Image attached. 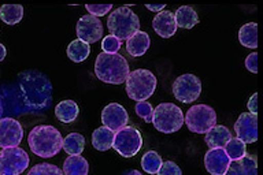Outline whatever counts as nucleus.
Instances as JSON below:
<instances>
[{"label": "nucleus", "mask_w": 263, "mask_h": 175, "mask_svg": "<svg viewBox=\"0 0 263 175\" xmlns=\"http://www.w3.org/2000/svg\"><path fill=\"white\" fill-rule=\"evenodd\" d=\"M223 175H258V160L255 155H246L238 160L230 162Z\"/></svg>", "instance_id": "nucleus-16"}, {"label": "nucleus", "mask_w": 263, "mask_h": 175, "mask_svg": "<svg viewBox=\"0 0 263 175\" xmlns=\"http://www.w3.org/2000/svg\"><path fill=\"white\" fill-rule=\"evenodd\" d=\"M136 114L139 115L140 118H143L147 123L152 122V115H154V108L148 102H139L135 107Z\"/></svg>", "instance_id": "nucleus-30"}, {"label": "nucleus", "mask_w": 263, "mask_h": 175, "mask_svg": "<svg viewBox=\"0 0 263 175\" xmlns=\"http://www.w3.org/2000/svg\"><path fill=\"white\" fill-rule=\"evenodd\" d=\"M248 110H250V114L256 115L258 112V94L254 93L248 100Z\"/></svg>", "instance_id": "nucleus-35"}, {"label": "nucleus", "mask_w": 263, "mask_h": 175, "mask_svg": "<svg viewBox=\"0 0 263 175\" xmlns=\"http://www.w3.org/2000/svg\"><path fill=\"white\" fill-rule=\"evenodd\" d=\"M152 28L160 37L168 38L176 34L177 24L174 12L172 11H160L152 21Z\"/></svg>", "instance_id": "nucleus-15"}, {"label": "nucleus", "mask_w": 263, "mask_h": 175, "mask_svg": "<svg viewBox=\"0 0 263 175\" xmlns=\"http://www.w3.org/2000/svg\"><path fill=\"white\" fill-rule=\"evenodd\" d=\"M85 8L92 16H103L112 8V4H86Z\"/></svg>", "instance_id": "nucleus-32"}, {"label": "nucleus", "mask_w": 263, "mask_h": 175, "mask_svg": "<svg viewBox=\"0 0 263 175\" xmlns=\"http://www.w3.org/2000/svg\"><path fill=\"white\" fill-rule=\"evenodd\" d=\"M201 93L200 80L193 74H184L173 84V94L181 103H193Z\"/></svg>", "instance_id": "nucleus-9"}, {"label": "nucleus", "mask_w": 263, "mask_h": 175, "mask_svg": "<svg viewBox=\"0 0 263 175\" xmlns=\"http://www.w3.org/2000/svg\"><path fill=\"white\" fill-rule=\"evenodd\" d=\"M85 147V139L84 135L80 133H71V134L66 135V139H63V145L62 149H65L66 153H69L70 156L81 155Z\"/></svg>", "instance_id": "nucleus-26"}, {"label": "nucleus", "mask_w": 263, "mask_h": 175, "mask_svg": "<svg viewBox=\"0 0 263 175\" xmlns=\"http://www.w3.org/2000/svg\"><path fill=\"white\" fill-rule=\"evenodd\" d=\"M145 7L148 8V10H151V11H162V10H164V4H159V6H156V4H147Z\"/></svg>", "instance_id": "nucleus-36"}, {"label": "nucleus", "mask_w": 263, "mask_h": 175, "mask_svg": "<svg viewBox=\"0 0 263 175\" xmlns=\"http://www.w3.org/2000/svg\"><path fill=\"white\" fill-rule=\"evenodd\" d=\"M232 134L226 126L215 125V126L205 133V144L210 149H217V148H225V145L230 141Z\"/></svg>", "instance_id": "nucleus-17"}, {"label": "nucleus", "mask_w": 263, "mask_h": 175, "mask_svg": "<svg viewBox=\"0 0 263 175\" xmlns=\"http://www.w3.org/2000/svg\"><path fill=\"white\" fill-rule=\"evenodd\" d=\"M174 16H176L177 28L192 29L195 25L199 24L197 12L191 6H182V7H180L176 11Z\"/></svg>", "instance_id": "nucleus-22"}, {"label": "nucleus", "mask_w": 263, "mask_h": 175, "mask_svg": "<svg viewBox=\"0 0 263 175\" xmlns=\"http://www.w3.org/2000/svg\"><path fill=\"white\" fill-rule=\"evenodd\" d=\"M246 67L250 70L251 73H258V53L254 52L248 55L246 59Z\"/></svg>", "instance_id": "nucleus-34"}, {"label": "nucleus", "mask_w": 263, "mask_h": 175, "mask_svg": "<svg viewBox=\"0 0 263 175\" xmlns=\"http://www.w3.org/2000/svg\"><path fill=\"white\" fill-rule=\"evenodd\" d=\"M76 32L78 40L84 41L86 44H93L103 37V25L96 16L84 15L78 20Z\"/></svg>", "instance_id": "nucleus-10"}, {"label": "nucleus", "mask_w": 263, "mask_h": 175, "mask_svg": "<svg viewBox=\"0 0 263 175\" xmlns=\"http://www.w3.org/2000/svg\"><path fill=\"white\" fill-rule=\"evenodd\" d=\"M238 40L247 48L258 47V25L255 22L242 25L238 30Z\"/></svg>", "instance_id": "nucleus-23"}, {"label": "nucleus", "mask_w": 263, "mask_h": 175, "mask_svg": "<svg viewBox=\"0 0 263 175\" xmlns=\"http://www.w3.org/2000/svg\"><path fill=\"white\" fill-rule=\"evenodd\" d=\"M7 55V51H6V47L3 44H0V62L4 61V57Z\"/></svg>", "instance_id": "nucleus-37"}, {"label": "nucleus", "mask_w": 263, "mask_h": 175, "mask_svg": "<svg viewBox=\"0 0 263 175\" xmlns=\"http://www.w3.org/2000/svg\"><path fill=\"white\" fill-rule=\"evenodd\" d=\"M149 44H151L149 36L145 32L139 30L126 41V51L130 56H143L149 48Z\"/></svg>", "instance_id": "nucleus-18"}, {"label": "nucleus", "mask_w": 263, "mask_h": 175, "mask_svg": "<svg viewBox=\"0 0 263 175\" xmlns=\"http://www.w3.org/2000/svg\"><path fill=\"white\" fill-rule=\"evenodd\" d=\"M154 127L160 133H176L184 125V114L180 107L173 103H162L154 110L152 122Z\"/></svg>", "instance_id": "nucleus-5"}, {"label": "nucleus", "mask_w": 263, "mask_h": 175, "mask_svg": "<svg viewBox=\"0 0 263 175\" xmlns=\"http://www.w3.org/2000/svg\"><path fill=\"white\" fill-rule=\"evenodd\" d=\"M114 131H111L110 129L102 126L96 129L92 133V145L95 149H98L100 152L108 151L112 147V141H114Z\"/></svg>", "instance_id": "nucleus-19"}, {"label": "nucleus", "mask_w": 263, "mask_h": 175, "mask_svg": "<svg viewBox=\"0 0 263 175\" xmlns=\"http://www.w3.org/2000/svg\"><path fill=\"white\" fill-rule=\"evenodd\" d=\"M95 73L102 82L121 85L130 74L127 61L121 53L100 52L95 62Z\"/></svg>", "instance_id": "nucleus-1"}, {"label": "nucleus", "mask_w": 263, "mask_h": 175, "mask_svg": "<svg viewBox=\"0 0 263 175\" xmlns=\"http://www.w3.org/2000/svg\"><path fill=\"white\" fill-rule=\"evenodd\" d=\"M121 45H122V43L111 34L104 37L102 41V49L104 53H118Z\"/></svg>", "instance_id": "nucleus-31"}, {"label": "nucleus", "mask_w": 263, "mask_h": 175, "mask_svg": "<svg viewBox=\"0 0 263 175\" xmlns=\"http://www.w3.org/2000/svg\"><path fill=\"white\" fill-rule=\"evenodd\" d=\"M125 175H143L140 171H137V170H130V171H127Z\"/></svg>", "instance_id": "nucleus-38"}, {"label": "nucleus", "mask_w": 263, "mask_h": 175, "mask_svg": "<svg viewBox=\"0 0 263 175\" xmlns=\"http://www.w3.org/2000/svg\"><path fill=\"white\" fill-rule=\"evenodd\" d=\"M156 175H182V171H181V168L177 166L174 162H164L160 166L159 171Z\"/></svg>", "instance_id": "nucleus-33"}, {"label": "nucleus", "mask_w": 263, "mask_h": 175, "mask_svg": "<svg viewBox=\"0 0 263 175\" xmlns=\"http://www.w3.org/2000/svg\"><path fill=\"white\" fill-rule=\"evenodd\" d=\"M78 112H80V108L77 103L73 100H63L55 107V116L63 123H71L76 121Z\"/></svg>", "instance_id": "nucleus-20"}, {"label": "nucleus", "mask_w": 263, "mask_h": 175, "mask_svg": "<svg viewBox=\"0 0 263 175\" xmlns=\"http://www.w3.org/2000/svg\"><path fill=\"white\" fill-rule=\"evenodd\" d=\"M28 175H65L61 168L57 167L55 164L51 163H40L36 164L34 167L30 168Z\"/></svg>", "instance_id": "nucleus-29"}, {"label": "nucleus", "mask_w": 263, "mask_h": 175, "mask_svg": "<svg viewBox=\"0 0 263 175\" xmlns=\"http://www.w3.org/2000/svg\"><path fill=\"white\" fill-rule=\"evenodd\" d=\"M29 155L18 147L0 151V175H21L28 168Z\"/></svg>", "instance_id": "nucleus-8"}, {"label": "nucleus", "mask_w": 263, "mask_h": 175, "mask_svg": "<svg viewBox=\"0 0 263 175\" xmlns=\"http://www.w3.org/2000/svg\"><path fill=\"white\" fill-rule=\"evenodd\" d=\"M163 163V160L155 151H149L144 153L143 159H141V167L143 171H145L149 175H156L159 171L160 166Z\"/></svg>", "instance_id": "nucleus-28"}, {"label": "nucleus", "mask_w": 263, "mask_h": 175, "mask_svg": "<svg viewBox=\"0 0 263 175\" xmlns=\"http://www.w3.org/2000/svg\"><path fill=\"white\" fill-rule=\"evenodd\" d=\"M29 147L34 155L40 158H53L62 151L63 139L57 127L49 125H39L29 133Z\"/></svg>", "instance_id": "nucleus-2"}, {"label": "nucleus", "mask_w": 263, "mask_h": 175, "mask_svg": "<svg viewBox=\"0 0 263 175\" xmlns=\"http://www.w3.org/2000/svg\"><path fill=\"white\" fill-rule=\"evenodd\" d=\"M126 93L135 102H147L156 89V77L147 69H137L126 78Z\"/></svg>", "instance_id": "nucleus-4"}, {"label": "nucleus", "mask_w": 263, "mask_h": 175, "mask_svg": "<svg viewBox=\"0 0 263 175\" xmlns=\"http://www.w3.org/2000/svg\"><path fill=\"white\" fill-rule=\"evenodd\" d=\"M230 164V159L222 148L210 149L204 156L205 170L211 175H223Z\"/></svg>", "instance_id": "nucleus-14"}, {"label": "nucleus", "mask_w": 263, "mask_h": 175, "mask_svg": "<svg viewBox=\"0 0 263 175\" xmlns=\"http://www.w3.org/2000/svg\"><path fill=\"white\" fill-rule=\"evenodd\" d=\"M2 115H3V103H2V96H0V119H2Z\"/></svg>", "instance_id": "nucleus-39"}, {"label": "nucleus", "mask_w": 263, "mask_h": 175, "mask_svg": "<svg viewBox=\"0 0 263 175\" xmlns=\"http://www.w3.org/2000/svg\"><path fill=\"white\" fill-rule=\"evenodd\" d=\"M102 122L104 127L111 131H119L129 122V115L126 110L118 103H110L102 111Z\"/></svg>", "instance_id": "nucleus-13"}, {"label": "nucleus", "mask_w": 263, "mask_h": 175, "mask_svg": "<svg viewBox=\"0 0 263 175\" xmlns=\"http://www.w3.org/2000/svg\"><path fill=\"white\" fill-rule=\"evenodd\" d=\"M90 53V47L89 44H86L81 40H74L71 41L67 47V56L70 61H73L74 63H81L85 59H88Z\"/></svg>", "instance_id": "nucleus-25"}, {"label": "nucleus", "mask_w": 263, "mask_h": 175, "mask_svg": "<svg viewBox=\"0 0 263 175\" xmlns=\"http://www.w3.org/2000/svg\"><path fill=\"white\" fill-rule=\"evenodd\" d=\"M24 139V129L18 121L12 118L0 119V147H18Z\"/></svg>", "instance_id": "nucleus-11"}, {"label": "nucleus", "mask_w": 263, "mask_h": 175, "mask_svg": "<svg viewBox=\"0 0 263 175\" xmlns=\"http://www.w3.org/2000/svg\"><path fill=\"white\" fill-rule=\"evenodd\" d=\"M223 151L230 159V162L233 160H238L244 158L247 155V147L246 144L242 143L241 140H238L237 137H232L230 141L225 145Z\"/></svg>", "instance_id": "nucleus-27"}, {"label": "nucleus", "mask_w": 263, "mask_h": 175, "mask_svg": "<svg viewBox=\"0 0 263 175\" xmlns=\"http://www.w3.org/2000/svg\"><path fill=\"white\" fill-rule=\"evenodd\" d=\"M88 170H89V164L81 155L69 156L63 163L65 175H88Z\"/></svg>", "instance_id": "nucleus-21"}, {"label": "nucleus", "mask_w": 263, "mask_h": 175, "mask_svg": "<svg viewBox=\"0 0 263 175\" xmlns=\"http://www.w3.org/2000/svg\"><path fill=\"white\" fill-rule=\"evenodd\" d=\"M184 123H186L189 131L197 133V134H204L217 125V114L210 106L197 104L186 111V115L184 116Z\"/></svg>", "instance_id": "nucleus-6"}, {"label": "nucleus", "mask_w": 263, "mask_h": 175, "mask_svg": "<svg viewBox=\"0 0 263 175\" xmlns=\"http://www.w3.org/2000/svg\"><path fill=\"white\" fill-rule=\"evenodd\" d=\"M107 26L111 36H114L122 43L127 41L135 33L139 32L140 20L127 6H122L111 12L107 20Z\"/></svg>", "instance_id": "nucleus-3"}, {"label": "nucleus", "mask_w": 263, "mask_h": 175, "mask_svg": "<svg viewBox=\"0 0 263 175\" xmlns=\"http://www.w3.org/2000/svg\"><path fill=\"white\" fill-rule=\"evenodd\" d=\"M143 147V137L133 126H125L117 131L112 141V147L122 158H133Z\"/></svg>", "instance_id": "nucleus-7"}, {"label": "nucleus", "mask_w": 263, "mask_h": 175, "mask_svg": "<svg viewBox=\"0 0 263 175\" xmlns=\"http://www.w3.org/2000/svg\"><path fill=\"white\" fill-rule=\"evenodd\" d=\"M234 131L238 140L244 144L258 141V116L250 112H244L234 123Z\"/></svg>", "instance_id": "nucleus-12"}, {"label": "nucleus", "mask_w": 263, "mask_h": 175, "mask_svg": "<svg viewBox=\"0 0 263 175\" xmlns=\"http://www.w3.org/2000/svg\"><path fill=\"white\" fill-rule=\"evenodd\" d=\"M24 7L21 4H3L0 7V20L7 25H16L22 21Z\"/></svg>", "instance_id": "nucleus-24"}]
</instances>
